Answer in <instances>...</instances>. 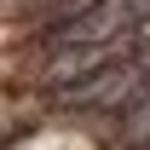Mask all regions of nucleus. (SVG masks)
Here are the masks:
<instances>
[{
  "label": "nucleus",
  "instance_id": "nucleus-2",
  "mask_svg": "<svg viewBox=\"0 0 150 150\" xmlns=\"http://www.w3.org/2000/svg\"><path fill=\"white\" fill-rule=\"evenodd\" d=\"M150 81H144V69L139 64H127V58H110V64H98V69H87V75H75V81H64V87H52L58 93V104L64 110H127L133 98L144 93Z\"/></svg>",
  "mask_w": 150,
  "mask_h": 150
},
{
  "label": "nucleus",
  "instance_id": "nucleus-1",
  "mask_svg": "<svg viewBox=\"0 0 150 150\" xmlns=\"http://www.w3.org/2000/svg\"><path fill=\"white\" fill-rule=\"evenodd\" d=\"M144 18V0H87L52 29V52H115Z\"/></svg>",
  "mask_w": 150,
  "mask_h": 150
},
{
  "label": "nucleus",
  "instance_id": "nucleus-3",
  "mask_svg": "<svg viewBox=\"0 0 150 150\" xmlns=\"http://www.w3.org/2000/svg\"><path fill=\"white\" fill-rule=\"evenodd\" d=\"M121 139H127V144H139V150H150V87L133 98L127 110H121Z\"/></svg>",
  "mask_w": 150,
  "mask_h": 150
}]
</instances>
